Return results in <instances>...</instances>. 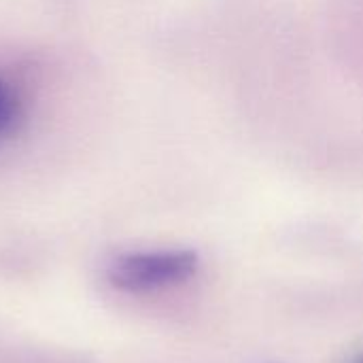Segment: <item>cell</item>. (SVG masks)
I'll return each instance as SVG.
<instances>
[{
	"mask_svg": "<svg viewBox=\"0 0 363 363\" xmlns=\"http://www.w3.org/2000/svg\"><path fill=\"white\" fill-rule=\"evenodd\" d=\"M17 121H19V102L13 89L0 81V136L11 134Z\"/></svg>",
	"mask_w": 363,
	"mask_h": 363,
	"instance_id": "7a4b0ae2",
	"label": "cell"
},
{
	"mask_svg": "<svg viewBox=\"0 0 363 363\" xmlns=\"http://www.w3.org/2000/svg\"><path fill=\"white\" fill-rule=\"evenodd\" d=\"M198 272V255L185 249L132 251L117 255L106 270L108 283L128 294H149L181 285Z\"/></svg>",
	"mask_w": 363,
	"mask_h": 363,
	"instance_id": "6da1fadb",
	"label": "cell"
},
{
	"mask_svg": "<svg viewBox=\"0 0 363 363\" xmlns=\"http://www.w3.org/2000/svg\"><path fill=\"white\" fill-rule=\"evenodd\" d=\"M353 363H363V355H359V357H357Z\"/></svg>",
	"mask_w": 363,
	"mask_h": 363,
	"instance_id": "3957f363",
	"label": "cell"
}]
</instances>
